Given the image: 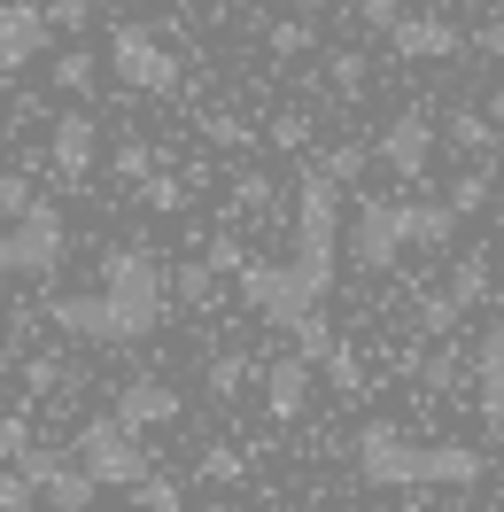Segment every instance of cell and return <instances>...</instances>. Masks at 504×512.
<instances>
[{
  "mask_svg": "<svg viewBox=\"0 0 504 512\" xmlns=\"http://www.w3.org/2000/svg\"><path fill=\"white\" fill-rule=\"evenodd\" d=\"M163 303H171V280L148 249H109L101 256V288L94 295H55L47 319L63 326L70 342H94V350H125V342H148L163 326Z\"/></svg>",
  "mask_w": 504,
  "mask_h": 512,
  "instance_id": "6da1fadb",
  "label": "cell"
},
{
  "mask_svg": "<svg viewBox=\"0 0 504 512\" xmlns=\"http://www.w3.org/2000/svg\"><path fill=\"white\" fill-rule=\"evenodd\" d=\"M349 458H357V481L365 489H473L489 474L473 443H419L388 419H365L349 435Z\"/></svg>",
  "mask_w": 504,
  "mask_h": 512,
  "instance_id": "7a4b0ae2",
  "label": "cell"
},
{
  "mask_svg": "<svg viewBox=\"0 0 504 512\" xmlns=\"http://www.w3.org/2000/svg\"><path fill=\"white\" fill-rule=\"evenodd\" d=\"M326 288H334V280H318L303 256H287V264H249V256H241V303L272 326H295L303 311H318Z\"/></svg>",
  "mask_w": 504,
  "mask_h": 512,
  "instance_id": "3957f363",
  "label": "cell"
},
{
  "mask_svg": "<svg viewBox=\"0 0 504 512\" xmlns=\"http://www.w3.org/2000/svg\"><path fill=\"white\" fill-rule=\"evenodd\" d=\"M70 458H78L101 489H132V481L148 474V443H140L117 412H109V419H86V427L70 435Z\"/></svg>",
  "mask_w": 504,
  "mask_h": 512,
  "instance_id": "277c9868",
  "label": "cell"
},
{
  "mask_svg": "<svg viewBox=\"0 0 504 512\" xmlns=\"http://www.w3.org/2000/svg\"><path fill=\"white\" fill-rule=\"evenodd\" d=\"M404 202L396 194H357V210H349V264L357 272H388L396 256H404Z\"/></svg>",
  "mask_w": 504,
  "mask_h": 512,
  "instance_id": "5b68a950",
  "label": "cell"
},
{
  "mask_svg": "<svg viewBox=\"0 0 504 512\" xmlns=\"http://www.w3.org/2000/svg\"><path fill=\"white\" fill-rule=\"evenodd\" d=\"M63 249H70V225H63V210L32 194V210H16V225H8V264H16L24 280H47V272L63 264Z\"/></svg>",
  "mask_w": 504,
  "mask_h": 512,
  "instance_id": "8992f818",
  "label": "cell"
},
{
  "mask_svg": "<svg viewBox=\"0 0 504 512\" xmlns=\"http://www.w3.org/2000/svg\"><path fill=\"white\" fill-rule=\"evenodd\" d=\"M109 70L125 78L132 94H171V86H179V55H171L156 32H140V24H117V32H109Z\"/></svg>",
  "mask_w": 504,
  "mask_h": 512,
  "instance_id": "52a82bcc",
  "label": "cell"
},
{
  "mask_svg": "<svg viewBox=\"0 0 504 512\" xmlns=\"http://www.w3.org/2000/svg\"><path fill=\"white\" fill-rule=\"evenodd\" d=\"M47 8L39 0H0V78H16V70H32L47 55Z\"/></svg>",
  "mask_w": 504,
  "mask_h": 512,
  "instance_id": "ba28073f",
  "label": "cell"
},
{
  "mask_svg": "<svg viewBox=\"0 0 504 512\" xmlns=\"http://www.w3.org/2000/svg\"><path fill=\"white\" fill-rule=\"evenodd\" d=\"M380 163H388L396 179H427V163H435V117H427V109L388 117V132H380Z\"/></svg>",
  "mask_w": 504,
  "mask_h": 512,
  "instance_id": "9c48e42d",
  "label": "cell"
},
{
  "mask_svg": "<svg viewBox=\"0 0 504 512\" xmlns=\"http://www.w3.org/2000/svg\"><path fill=\"white\" fill-rule=\"evenodd\" d=\"M47 156H55V171H63V179H86V171L101 163V125L86 117V109H63V117H55V132H47Z\"/></svg>",
  "mask_w": 504,
  "mask_h": 512,
  "instance_id": "30bf717a",
  "label": "cell"
},
{
  "mask_svg": "<svg viewBox=\"0 0 504 512\" xmlns=\"http://www.w3.org/2000/svg\"><path fill=\"white\" fill-rule=\"evenodd\" d=\"M388 39H396V55H411V63H442V55L466 47V32H458L450 16H396Z\"/></svg>",
  "mask_w": 504,
  "mask_h": 512,
  "instance_id": "8fae6325",
  "label": "cell"
},
{
  "mask_svg": "<svg viewBox=\"0 0 504 512\" xmlns=\"http://www.w3.org/2000/svg\"><path fill=\"white\" fill-rule=\"evenodd\" d=\"M117 419H125L132 435H148V427H171V419H179V388H171V381H148V373H140V381L117 388Z\"/></svg>",
  "mask_w": 504,
  "mask_h": 512,
  "instance_id": "7c38bea8",
  "label": "cell"
},
{
  "mask_svg": "<svg viewBox=\"0 0 504 512\" xmlns=\"http://www.w3.org/2000/svg\"><path fill=\"white\" fill-rule=\"evenodd\" d=\"M473 396H481V419L504 427V319L481 334V350H473Z\"/></svg>",
  "mask_w": 504,
  "mask_h": 512,
  "instance_id": "4fadbf2b",
  "label": "cell"
},
{
  "mask_svg": "<svg viewBox=\"0 0 504 512\" xmlns=\"http://www.w3.org/2000/svg\"><path fill=\"white\" fill-rule=\"evenodd\" d=\"M303 404H311V357L295 350V357H280V365L264 373V412L272 419H303Z\"/></svg>",
  "mask_w": 504,
  "mask_h": 512,
  "instance_id": "5bb4252c",
  "label": "cell"
},
{
  "mask_svg": "<svg viewBox=\"0 0 504 512\" xmlns=\"http://www.w3.org/2000/svg\"><path fill=\"white\" fill-rule=\"evenodd\" d=\"M125 497H132V505H148V512H179V505H187V481H179V474H156V466H148V474L132 481Z\"/></svg>",
  "mask_w": 504,
  "mask_h": 512,
  "instance_id": "9a60e30c",
  "label": "cell"
},
{
  "mask_svg": "<svg viewBox=\"0 0 504 512\" xmlns=\"http://www.w3.org/2000/svg\"><path fill=\"white\" fill-rule=\"evenodd\" d=\"M450 140H458V148H473V156H497V148H504L497 117H481V109H458V117H450Z\"/></svg>",
  "mask_w": 504,
  "mask_h": 512,
  "instance_id": "2e32d148",
  "label": "cell"
},
{
  "mask_svg": "<svg viewBox=\"0 0 504 512\" xmlns=\"http://www.w3.org/2000/svg\"><path fill=\"white\" fill-rule=\"evenodd\" d=\"M55 86L86 101V94H94V86H101V63H94V55H86V47H70V55H55Z\"/></svg>",
  "mask_w": 504,
  "mask_h": 512,
  "instance_id": "e0dca14e",
  "label": "cell"
},
{
  "mask_svg": "<svg viewBox=\"0 0 504 512\" xmlns=\"http://www.w3.org/2000/svg\"><path fill=\"white\" fill-rule=\"evenodd\" d=\"M481 295H489V264H481V256H466V264L450 272V303H458V311H473Z\"/></svg>",
  "mask_w": 504,
  "mask_h": 512,
  "instance_id": "ac0fdd59",
  "label": "cell"
},
{
  "mask_svg": "<svg viewBox=\"0 0 504 512\" xmlns=\"http://www.w3.org/2000/svg\"><path fill=\"white\" fill-rule=\"evenodd\" d=\"M489 163H497V156H481V171H466V179L450 187V210H458V218H473V210L489 202V187H497V179H489Z\"/></svg>",
  "mask_w": 504,
  "mask_h": 512,
  "instance_id": "d6986e66",
  "label": "cell"
},
{
  "mask_svg": "<svg viewBox=\"0 0 504 512\" xmlns=\"http://www.w3.org/2000/svg\"><path fill=\"white\" fill-rule=\"evenodd\" d=\"M241 381H249V357H241V350L210 357V396H241Z\"/></svg>",
  "mask_w": 504,
  "mask_h": 512,
  "instance_id": "ffe728a7",
  "label": "cell"
},
{
  "mask_svg": "<svg viewBox=\"0 0 504 512\" xmlns=\"http://www.w3.org/2000/svg\"><path fill=\"white\" fill-rule=\"evenodd\" d=\"M39 505V481L24 474V466H8V474H0V512H32Z\"/></svg>",
  "mask_w": 504,
  "mask_h": 512,
  "instance_id": "44dd1931",
  "label": "cell"
},
{
  "mask_svg": "<svg viewBox=\"0 0 504 512\" xmlns=\"http://www.w3.org/2000/svg\"><path fill=\"white\" fill-rule=\"evenodd\" d=\"M411 381H419V388H450V381H458V350L419 357V365H411Z\"/></svg>",
  "mask_w": 504,
  "mask_h": 512,
  "instance_id": "7402d4cb",
  "label": "cell"
},
{
  "mask_svg": "<svg viewBox=\"0 0 504 512\" xmlns=\"http://www.w3.org/2000/svg\"><path fill=\"white\" fill-rule=\"evenodd\" d=\"M450 326H458V303H450V295H427V303H419V334H450Z\"/></svg>",
  "mask_w": 504,
  "mask_h": 512,
  "instance_id": "603a6c76",
  "label": "cell"
},
{
  "mask_svg": "<svg viewBox=\"0 0 504 512\" xmlns=\"http://www.w3.org/2000/svg\"><path fill=\"white\" fill-rule=\"evenodd\" d=\"M318 365H326V388H357V357H349L342 342H326V357H318Z\"/></svg>",
  "mask_w": 504,
  "mask_h": 512,
  "instance_id": "cb8c5ba5",
  "label": "cell"
},
{
  "mask_svg": "<svg viewBox=\"0 0 504 512\" xmlns=\"http://www.w3.org/2000/svg\"><path fill=\"white\" fill-rule=\"evenodd\" d=\"M272 55H311V24H295V16L272 24Z\"/></svg>",
  "mask_w": 504,
  "mask_h": 512,
  "instance_id": "d4e9b609",
  "label": "cell"
},
{
  "mask_svg": "<svg viewBox=\"0 0 504 512\" xmlns=\"http://www.w3.org/2000/svg\"><path fill=\"white\" fill-rule=\"evenodd\" d=\"M24 381H32V396H55V388H63V357H32Z\"/></svg>",
  "mask_w": 504,
  "mask_h": 512,
  "instance_id": "484cf974",
  "label": "cell"
},
{
  "mask_svg": "<svg viewBox=\"0 0 504 512\" xmlns=\"http://www.w3.org/2000/svg\"><path fill=\"white\" fill-rule=\"evenodd\" d=\"M148 163H156L148 140H125V148H117V171H125V179H148Z\"/></svg>",
  "mask_w": 504,
  "mask_h": 512,
  "instance_id": "4316f807",
  "label": "cell"
},
{
  "mask_svg": "<svg viewBox=\"0 0 504 512\" xmlns=\"http://www.w3.org/2000/svg\"><path fill=\"white\" fill-rule=\"evenodd\" d=\"M210 272H218V264H187V272H179V295H187V303H210Z\"/></svg>",
  "mask_w": 504,
  "mask_h": 512,
  "instance_id": "83f0119b",
  "label": "cell"
},
{
  "mask_svg": "<svg viewBox=\"0 0 504 512\" xmlns=\"http://www.w3.org/2000/svg\"><path fill=\"white\" fill-rule=\"evenodd\" d=\"M357 16H365V24H373V32H388V24H396V16H404V0H357Z\"/></svg>",
  "mask_w": 504,
  "mask_h": 512,
  "instance_id": "f1b7e54d",
  "label": "cell"
},
{
  "mask_svg": "<svg viewBox=\"0 0 504 512\" xmlns=\"http://www.w3.org/2000/svg\"><path fill=\"white\" fill-rule=\"evenodd\" d=\"M86 16H94V8H86V0H47V24H63V32H78V24H86Z\"/></svg>",
  "mask_w": 504,
  "mask_h": 512,
  "instance_id": "f546056e",
  "label": "cell"
},
{
  "mask_svg": "<svg viewBox=\"0 0 504 512\" xmlns=\"http://www.w3.org/2000/svg\"><path fill=\"white\" fill-rule=\"evenodd\" d=\"M241 474V458H233V450H210V458H202V481H233Z\"/></svg>",
  "mask_w": 504,
  "mask_h": 512,
  "instance_id": "4dcf8cb0",
  "label": "cell"
},
{
  "mask_svg": "<svg viewBox=\"0 0 504 512\" xmlns=\"http://www.w3.org/2000/svg\"><path fill=\"white\" fill-rule=\"evenodd\" d=\"M473 47H481V55H504V8L481 24V32H473Z\"/></svg>",
  "mask_w": 504,
  "mask_h": 512,
  "instance_id": "1f68e13d",
  "label": "cell"
},
{
  "mask_svg": "<svg viewBox=\"0 0 504 512\" xmlns=\"http://www.w3.org/2000/svg\"><path fill=\"white\" fill-rule=\"evenodd\" d=\"M0 210H8V218H16V210H32V187H24V179H0Z\"/></svg>",
  "mask_w": 504,
  "mask_h": 512,
  "instance_id": "d6a6232c",
  "label": "cell"
},
{
  "mask_svg": "<svg viewBox=\"0 0 504 512\" xmlns=\"http://www.w3.org/2000/svg\"><path fill=\"white\" fill-rule=\"evenodd\" d=\"M148 202H156V210H179V202H187V194L171 187V179H148Z\"/></svg>",
  "mask_w": 504,
  "mask_h": 512,
  "instance_id": "836d02e7",
  "label": "cell"
},
{
  "mask_svg": "<svg viewBox=\"0 0 504 512\" xmlns=\"http://www.w3.org/2000/svg\"><path fill=\"white\" fill-rule=\"evenodd\" d=\"M8 280H16V264H8V233H0V288H8Z\"/></svg>",
  "mask_w": 504,
  "mask_h": 512,
  "instance_id": "e575fe53",
  "label": "cell"
}]
</instances>
